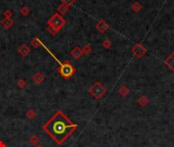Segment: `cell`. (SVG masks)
I'll return each instance as SVG.
<instances>
[{"label": "cell", "mask_w": 174, "mask_h": 147, "mask_svg": "<svg viewBox=\"0 0 174 147\" xmlns=\"http://www.w3.org/2000/svg\"><path fill=\"white\" fill-rule=\"evenodd\" d=\"M77 127V124L71 122V119L62 110H57L47 122L43 124L42 129L57 145H61L75 133Z\"/></svg>", "instance_id": "obj_1"}, {"label": "cell", "mask_w": 174, "mask_h": 147, "mask_svg": "<svg viewBox=\"0 0 174 147\" xmlns=\"http://www.w3.org/2000/svg\"><path fill=\"white\" fill-rule=\"evenodd\" d=\"M57 72L63 79L68 80V79H70L73 75H75L76 69L72 65V63H70V61L65 60L64 63H61L59 64V68H58Z\"/></svg>", "instance_id": "obj_2"}, {"label": "cell", "mask_w": 174, "mask_h": 147, "mask_svg": "<svg viewBox=\"0 0 174 147\" xmlns=\"http://www.w3.org/2000/svg\"><path fill=\"white\" fill-rule=\"evenodd\" d=\"M89 93H90L95 99L99 100L100 98L103 97L104 94L106 93V88L104 87V85L101 82L95 81L92 86L89 88Z\"/></svg>", "instance_id": "obj_3"}, {"label": "cell", "mask_w": 174, "mask_h": 147, "mask_svg": "<svg viewBox=\"0 0 174 147\" xmlns=\"http://www.w3.org/2000/svg\"><path fill=\"white\" fill-rule=\"evenodd\" d=\"M65 24H66V21L61 17V14L57 13H54L48 20V25L54 27V28L57 29L58 31H60L61 29H62L65 26Z\"/></svg>", "instance_id": "obj_4"}, {"label": "cell", "mask_w": 174, "mask_h": 147, "mask_svg": "<svg viewBox=\"0 0 174 147\" xmlns=\"http://www.w3.org/2000/svg\"><path fill=\"white\" fill-rule=\"evenodd\" d=\"M131 53L133 54V56L135 57V58L140 59L147 53V49H146L145 46L141 43V42H138V43L134 44L133 49H131Z\"/></svg>", "instance_id": "obj_5"}, {"label": "cell", "mask_w": 174, "mask_h": 147, "mask_svg": "<svg viewBox=\"0 0 174 147\" xmlns=\"http://www.w3.org/2000/svg\"><path fill=\"white\" fill-rule=\"evenodd\" d=\"M95 28H96V30H98L101 34H104V33H106L108 30H109L110 26L108 25V23H107L106 21H104V20H100V21L97 22V24H96V26H95Z\"/></svg>", "instance_id": "obj_6"}, {"label": "cell", "mask_w": 174, "mask_h": 147, "mask_svg": "<svg viewBox=\"0 0 174 147\" xmlns=\"http://www.w3.org/2000/svg\"><path fill=\"white\" fill-rule=\"evenodd\" d=\"M17 52L18 54L21 55L22 57H27L31 53V48L29 47L27 44H22L21 46L18 47L17 49Z\"/></svg>", "instance_id": "obj_7"}, {"label": "cell", "mask_w": 174, "mask_h": 147, "mask_svg": "<svg viewBox=\"0 0 174 147\" xmlns=\"http://www.w3.org/2000/svg\"><path fill=\"white\" fill-rule=\"evenodd\" d=\"M32 81L35 84L40 85V84H42L45 81V76L42 73L37 72V73H35L34 76L32 77Z\"/></svg>", "instance_id": "obj_8"}, {"label": "cell", "mask_w": 174, "mask_h": 147, "mask_svg": "<svg viewBox=\"0 0 174 147\" xmlns=\"http://www.w3.org/2000/svg\"><path fill=\"white\" fill-rule=\"evenodd\" d=\"M70 55L73 57L75 59H80V57H82L83 55V51H82V48L80 47V46H75L72 49H71V51H70Z\"/></svg>", "instance_id": "obj_9"}, {"label": "cell", "mask_w": 174, "mask_h": 147, "mask_svg": "<svg viewBox=\"0 0 174 147\" xmlns=\"http://www.w3.org/2000/svg\"><path fill=\"white\" fill-rule=\"evenodd\" d=\"M164 63L174 73V51L164 59Z\"/></svg>", "instance_id": "obj_10"}, {"label": "cell", "mask_w": 174, "mask_h": 147, "mask_svg": "<svg viewBox=\"0 0 174 147\" xmlns=\"http://www.w3.org/2000/svg\"><path fill=\"white\" fill-rule=\"evenodd\" d=\"M0 25H1L4 29L8 30L13 26V21H12V18H4V20H2L1 22H0Z\"/></svg>", "instance_id": "obj_11"}, {"label": "cell", "mask_w": 174, "mask_h": 147, "mask_svg": "<svg viewBox=\"0 0 174 147\" xmlns=\"http://www.w3.org/2000/svg\"><path fill=\"white\" fill-rule=\"evenodd\" d=\"M129 88L126 86V85H122V86H120V88L118 89V93L120 94L122 97H125V96H127L129 94Z\"/></svg>", "instance_id": "obj_12"}, {"label": "cell", "mask_w": 174, "mask_h": 147, "mask_svg": "<svg viewBox=\"0 0 174 147\" xmlns=\"http://www.w3.org/2000/svg\"><path fill=\"white\" fill-rule=\"evenodd\" d=\"M138 103L140 104L141 106L145 107V106H147V105H148V104L150 103V99L148 98V96L143 95V96H141L140 98H138Z\"/></svg>", "instance_id": "obj_13"}, {"label": "cell", "mask_w": 174, "mask_h": 147, "mask_svg": "<svg viewBox=\"0 0 174 147\" xmlns=\"http://www.w3.org/2000/svg\"><path fill=\"white\" fill-rule=\"evenodd\" d=\"M42 43H43V42H42V41H41L40 39H39V38H37V37L33 38V39H31V41H30V44L32 45L34 48H39L40 46H42Z\"/></svg>", "instance_id": "obj_14"}, {"label": "cell", "mask_w": 174, "mask_h": 147, "mask_svg": "<svg viewBox=\"0 0 174 147\" xmlns=\"http://www.w3.org/2000/svg\"><path fill=\"white\" fill-rule=\"evenodd\" d=\"M143 9V5L141 4L140 2H134L131 4V10L133 11V13H141Z\"/></svg>", "instance_id": "obj_15"}, {"label": "cell", "mask_w": 174, "mask_h": 147, "mask_svg": "<svg viewBox=\"0 0 174 147\" xmlns=\"http://www.w3.org/2000/svg\"><path fill=\"white\" fill-rule=\"evenodd\" d=\"M69 9V7L67 5H65L63 4V3H60L59 5H58V13H59V14H65V13H67V11Z\"/></svg>", "instance_id": "obj_16"}, {"label": "cell", "mask_w": 174, "mask_h": 147, "mask_svg": "<svg viewBox=\"0 0 174 147\" xmlns=\"http://www.w3.org/2000/svg\"><path fill=\"white\" fill-rule=\"evenodd\" d=\"M26 115H27V118H28L29 119H34L35 118L37 117V113L33 109V108H30V109L27 110Z\"/></svg>", "instance_id": "obj_17"}, {"label": "cell", "mask_w": 174, "mask_h": 147, "mask_svg": "<svg viewBox=\"0 0 174 147\" xmlns=\"http://www.w3.org/2000/svg\"><path fill=\"white\" fill-rule=\"evenodd\" d=\"M82 51L85 55H90L92 53V46L90 44H85L84 47L82 48Z\"/></svg>", "instance_id": "obj_18"}, {"label": "cell", "mask_w": 174, "mask_h": 147, "mask_svg": "<svg viewBox=\"0 0 174 147\" xmlns=\"http://www.w3.org/2000/svg\"><path fill=\"white\" fill-rule=\"evenodd\" d=\"M30 143L32 144L33 146H37L39 145V142H40V139H39V137L37 136V135H33V136H31L30 138Z\"/></svg>", "instance_id": "obj_19"}, {"label": "cell", "mask_w": 174, "mask_h": 147, "mask_svg": "<svg viewBox=\"0 0 174 147\" xmlns=\"http://www.w3.org/2000/svg\"><path fill=\"white\" fill-rule=\"evenodd\" d=\"M31 13V9L28 6H22L21 9H19V13H21L22 17H28Z\"/></svg>", "instance_id": "obj_20"}, {"label": "cell", "mask_w": 174, "mask_h": 147, "mask_svg": "<svg viewBox=\"0 0 174 147\" xmlns=\"http://www.w3.org/2000/svg\"><path fill=\"white\" fill-rule=\"evenodd\" d=\"M17 85L18 88L24 89V88L27 87V85H28V82H27L26 79H19L17 82Z\"/></svg>", "instance_id": "obj_21"}, {"label": "cell", "mask_w": 174, "mask_h": 147, "mask_svg": "<svg viewBox=\"0 0 174 147\" xmlns=\"http://www.w3.org/2000/svg\"><path fill=\"white\" fill-rule=\"evenodd\" d=\"M46 31H47L48 33H50L51 35H56V34H58L59 33V31H58L57 29H55L54 28V27H52V26H47L46 27Z\"/></svg>", "instance_id": "obj_22"}, {"label": "cell", "mask_w": 174, "mask_h": 147, "mask_svg": "<svg viewBox=\"0 0 174 147\" xmlns=\"http://www.w3.org/2000/svg\"><path fill=\"white\" fill-rule=\"evenodd\" d=\"M112 46V42L109 39H104L102 42V47L105 49H109Z\"/></svg>", "instance_id": "obj_23"}, {"label": "cell", "mask_w": 174, "mask_h": 147, "mask_svg": "<svg viewBox=\"0 0 174 147\" xmlns=\"http://www.w3.org/2000/svg\"><path fill=\"white\" fill-rule=\"evenodd\" d=\"M75 1H76V0H61V3L67 5L68 7H70V6H72L73 4H75Z\"/></svg>", "instance_id": "obj_24"}, {"label": "cell", "mask_w": 174, "mask_h": 147, "mask_svg": "<svg viewBox=\"0 0 174 147\" xmlns=\"http://www.w3.org/2000/svg\"><path fill=\"white\" fill-rule=\"evenodd\" d=\"M3 17H4V18H11V17H12V11L10 9H6L3 13Z\"/></svg>", "instance_id": "obj_25"}, {"label": "cell", "mask_w": 174, "mask_h": 147, "mask_svg": "<svg viewBox=\"0 0 174 147\" xmlns=\"http://www.w3.org/2000/svg\"><path fill=\"white\" fill-rule=\"evenodd\" d=\"M0 147H6L5 143L3 142V141H0Z\"/></svg>", "instance_id": "obj_26"}, {"label": "cell", "mask_w": 174, "mask_h": 147, "mask_svg": "<svg viewBox=\"0 0 174 147\" xmlns=\"http://www.w3.org/2000/svg\"><path fill=\"white\" fill-rule=\"evenodd\" d=\"M36 147H43V146H42V145H40V144H39V145H37Z\"/></svg>", "instance_id": "obj_27"}]
</instances>
